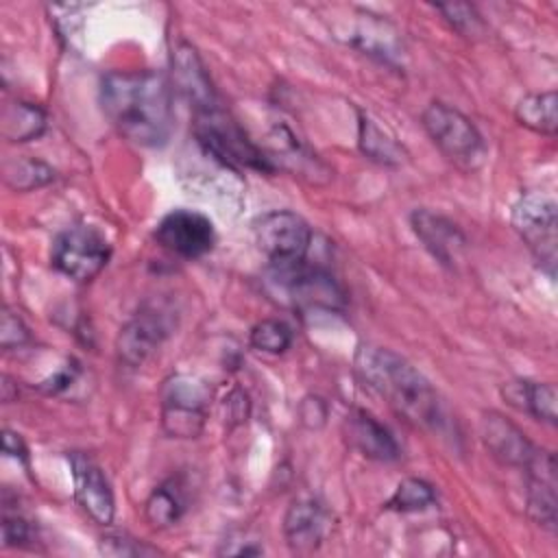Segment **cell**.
<instances>
[{
  "label": "cell",
  "mask_w": 558,
  "mask_h": 558,
  "mask_svg": "<svg viewBox=\"0 0 558 558\" xmlns=\"http://www.w3.org/2000/svg\"><path fill=\"white\" fill-rule=\"evenodd\" d=\"M100 105L109 122L137 146H163L172 133V94L163 74L116 70L100 83Z\"/></svg>",
  "instance_id": "cell-1"
},
{
  "label": "cell",
  "mask_w": 558,
  "mask_h": 558,
  "mask_svg": "<svg viewBox=\"0 0 558 558\" xmlns=\"http://www.w3.org/2000/svg\"><path fill=\"white\" fill-rule=\"evenodd\" d=\"M360 377L399 414L418 427H438L442 408L438 392L405 357L381 347H360L355 353Z\"/></svg>",
  "instance_id": "cell-2"
},
{
  "label": "cell",
  "mask_w": 558,
  "mask_h": 558,
  "mask_svg": "<svg viewBox=\"0 0 558 558\" xmlns=\"http://www.w3.org/2000/svg\"><path fill=\"white\" fill-rule=\"evenodd\" d=\"M194 137L203 153L225 168H251L257 172H272V163L244 129L220 107L196 113Z\"/></svg>",
  "instance_id": "cell-3"
},
{
  "label": "cell",
  "mask_w": 558,
  "mask_h": 558,
  "mask_svg": "<svg viewBox=\"0 0 558 558\" xmlns=\"http://www.w3.org/2000/svg\"><path fill=\"white\" fill-rule=\"evenodd\" d=\"M423 129L438 150L462 170H475L486 157V144L475 124L445 102H432L421 116Z\"/></svg>",
  "instance_id": "cell-4"
},
{
  "label": "cell",
  "mask_w": 558,
  "mask_h": 558,
  "mask_svg": "<svg viewBox=\"0 0 558 558\" xmlns=\"http://www.w3.org/2000/svg\"><path fill=\"white\" fill-rule=\"evenodd\" d=\"M270 281L277 286L281 299L301 312L344 310V292L338 281L327 270L307 264V259L272 266Z\"/></svg>",
  "instance_id": "cell-5"
},
{
  "label": "cell",
  "mask_w": 558,
  "mask_h": 558,
  "mask_svg": "<svg viewBox=\"0 0 558 558\" xmlns=\"http://www.w3.org/2000/svg\"><path fill=\"white\" fill-rule=\"evenodd\" d=\"M211 388L194 375H172L161 386V427L172 438H196L207 418Z\"/></svg>",
  "instance_id": "cell-6"
},
{
  "label": "cell",
  "mask_w": 558,
  "mask_h": 558,
  "mask_svg": "<svg viewBox=\"0 0 558 558\" xmlns=\"http://www.w3.org/2000/svg\"><path fill=\"white\" fill-rule=\"evenodd\" d=\"M111 246L100 231L87 225H76L61 231L52 240L50 264L61 275L74 281L94 279L109 262Z\"/></svg>",
  "instance_id": "cell-7"
},
{
  "label": "cell",
  "mask_w": 558,
  "mask_h": 558,
  "mask_svg": "<svg viewBox=\"0 0 558 558\" xmlns=\"http://www.w3.org/2000/svg\"><path fill=\"white\" fill-rule=\"evenodd\" d=\"M512 227L534 253V257L547 266L554 277L556 266V201L543 192H525L512 205Z\"/></svg>",
  "instance_id": "cell-8"
},
{
  "label": "cell",
  "mask_w": 558,
  "mask_h": 558,
  "mask_svg": "<svg viewBox=\"0 0 558 558\" xmlns=\"http://www.w3.org/2000/svg\"><path fill=\"white\" fill-rule=\"evenodd\" d=\"M255 242L272 266H288L307 259L312 246L310 225L294 211L277 209L255 220Z\"/></svg>",
  "instance_id": "cell-9"
},
{
  "label": "cell",
  "mask_w": 558,
  "mask_h": 558,
  "mask_svg": "<svg viewBox=\"0 0 558 558\" xmlns=\"http://www.w3.org/2000/svg\"><path fill=\"white\" fill-rule=\"evenodd\" d=\"M155 240L172 255H179L183 259H196L214 248L216 231L214 222L205 214L181 207L172 209L159 220L155 229Z\"/></svg>",
  "instance_id": "cell-10"
},
{
  "label": "cell",
  "mask_w": 558,
  "mask_h": 558,
  "mask_svg": "<svg viewBox=\"0 0 558 558\" xmlns=\"http://www.w3.org/2000/svg\"><path fill=\"white\" fill-rule=\"evenodd\" d=\"M72 480H74V499L76 504L100 525H109L113 521L116 504L111 486L102 473V469L85 453L70 456Z\"/></svg>",
  "instance_id": "cell-11"
},
{
  "label": "cell",
  "mask_w": 558,
  "mask_h": 558,
  "mask_svg": "<svg viewBox=\"0 0 558 558\" xmlns=\"http://www.w3.org/2000/svg\"><path fill=\"white\" fill-rule=\"evenodd\" d=\"M172 81L181 96L194 107V113L220 107L198 52L185 41H181L172 52Z\"/></svg>",
  "instance_id": "cell-12"
},
{
  "label": "cell",
  "mask_w": 558,
  "mask_h": 558,
  "mask_svg": "<svg viewBox=\"0 0 558 558\" xmlns=\"http://www.w3.org/2000/svg\"><path fill=\"white\" fill-rule=\"evenodd\" d=\"M527 471V512L530 517L547 527H556V458L549 451H536Z\"/></svg>",
  "instance_id": "cell-13"
},
{
  "label": "cell",
  "mask_w": 558,
  "mask_h": 558,
  "mask_svg": "<svg viewBox=\"0 0 558 558\" xmlns=\"http://www.w3.org/2000/svg\"><path fill=\"white\" fill-rule=\"evenodd\" d=\"M480 434L488 451L510 466H527L534 453L538 451L530 438L506 416L497 412H488L480 421Z\"/></svg>",
  "instance_id": "cell-14"
},
{
  "label": "cell",
  "mask_w": 558,
  "mask_h": 558,
  "mask_svg": "<svg viewBox=\"0 0 558 558\" xmlns=\"http://www.w3.org/2000/svg\"><path fill=\"white\" fill-rule=\"evenodd\" d=\"M168 327L161 314L142 310L118 333V357L129 366H142L166 338Z\"/></svg>",
  "instance_id": "cell-15"
},
{
  "label": "cell",
  "mask_w": 558,
  "mask_h": 558,
  "mask_svg": "<svg viewBox=\"0 0 558 558\" xmlns=\"http://www.w3.org/2000/svg\"><path fill=\"white\" fill-rule=\"evenodd\" d=\"M329 517L323 504L312 497H303L290 504L283 517V534L288 545L299 554L314 551L327 532Z\"/></svg>",
  "instance_id": "cell-16"
},
{
  "label": "cell",
  "mask_w": 558,
  "mask_h": 558,
  "mask_svg": "<svg viewBox=\"0 0 558 558\" xmlns=\"http://www.w3.org/2000/svg\"><path fill=\"white\" fill-rule=\"evenodd\" d=\"M410 225L416 238L440 264L451 266L453 262H458L466 240L449 218L434 214L429 209H416L410 216Z\"/></svg>",
  "instance_id": "cell-17"
},
{
  "label": "cell",
  "mask_w": 558,
  "mask_h": 558,
  "mask_svg": "<svg viewBox=\"0 0 558 558\" xmlns=\"http://www.w3.org/2000/svg\"><path fill=\"white\" fill-rule=\"evenodd\" d=\"M349 442L366 458L379 462H392L399 458V445L392 432L381 425L373 414L364 410L349 412L344 421Z\"/></svg>",
  "instance_id": "cell-18"
},
{
  "label": "cell",
  "mask_w": 558,
  "mask_h": 558,
  "mask_svg": "<svg viewBox=\"0 0 558 558\" xmlns=\"http://www.w3.org/2000/svg\"><path fill=\"white\" fill-rule=\"evenodd\" d=\"M268 140L270 150H264V155L268 157L272 168H288L290 172L307 177L310 181H318V174H323L325 179L331 177L329 168L314 153H310L286 126H277Z\"/></svg>",
  "instance_id": "cell-19"
},
{
  "label": "cell",
  "mask_w": 558,
  "mask_h": 558,
  "mask_svg": "<svg viewBox=\"0 0 558 558\" xmlns=\"http://www.w3.org/2000/svg\"><path fill=\"white\" fill-rule=\"evenodd\" d=\"M504 399L514 405L517 410H523L527 414H532L538 421L545 423H556V386L554 384H538V381H527V379H517V381H508L501 388Z\"/></svg>",
  "instance_id": "cell-20"
},
{
  "label": "cell",
  "mask_w": 558,
  "mask_h": 558,
  "mask_svg": "<svg viewBox=\"0 0 558 558\" xmlns=\"http://www.w3.org/2000/svg\"><path fill=\"white\" fill-rule=\"evenodd\" d=\"M2 135L9 142H31L37 140L46 131V113L24 100H15L11 105H4L0 116Z\"/></svg>",
  "instance_id": "cell-21"
},
{
  "label": "cell",
  "mask_w": 558,
  "mask_h": 558,
  "mask_svg": "<svg viewBox=\"0 0 558 558\" xmlns=\"http://www.w3.org/2000/svg\"><path fill=\"white\" fill-rule=\"evenodd\" d=\"M517 120L541 133V135H556L558 129V98L556 92H541V94H527L517 102L514 109Z\"/></svg>",
  "instance_id": "cell-22"
},
{
  "label": "cell",
  "mask_w": 558,
  "mask_h": 558,
  "mask_svg": "<svg viewBox=\"0 0 558 558\" xmlns=\"http://www.w3.org/2000/svg\"><path fill=\"white\" fill-rule=\"evenodd\" d=\"M183 510H185L183 488L179 486L177 480H168V482L159 484L150 493V497L146 499V506H144L146 521L157 530H163V527L177 523L181 519Z\"/></svg>",
  "instance_id": "cell-23"
},
{
  "label": "cell",
  "mask_w": 558,
  "mask_h": 558,
  "mask_svg": "<svg viewBox=\"0 0 558 558\" xmlns=\"http://www.w3.org/2000/svg\"><path fill=\"white\" fill-rule=\"evenodd\" d=\"M357 144L360 150L384 166H399L403 161V148L390 137L386 135L368 116L360 113L357 118Z\"/></svg>",
  "instance_id": "cell-24"
},
{
  "label": "cell",
  "mask_w": 558,
  "mask_h": 558,
  "mask_svg": "<svg viewBox=\"0 0 558 558\" xmlns=\"http://www.w3.org/2000/svg\"><path fill=\"white\" fill-rule=\"evenodd\" d=\"M434 501H436V493L432 484L418 477H405L397 484L392 497L386 501V508L397 512H416V510L429 508Z\"/></svg>",
  "instance_id": "cell-25"
},
{
  "label": "cell",
  "mask_w": 558,
  "mask_h": 558,
  "mask_svg": "<svg viewBox=\"0 0 558 558\" xmlns=\"http://www.w3.org/2000/svg\"><path fill=\"white\" fill-rule=\"evenodd\" d=\"M292 338H294L292 327L277 318H266V320L253 325V329L248 333L251 347L262 353H270V355H279L286 349H290Z\"/></svg>",
  "instance_id": "cell-26"
},
{
  "label": "cell",
  "mask_w": 558,
  "mask_h": 558,
  "mask_svg": "<svg viewBox=\"0 0 558 558\" xmlns=\"http://www.w3.org/2000/svg\"><path fill=\"white\" fill-rule=\"evenodd\" d=\"M54 179V172L50 166L37 159H22L15 163H9L4 170V181L9 187L17 192H28L35 187H41Z\"/></svg>",
  "instance_id": "cell-27"
},
{
  "label": "cell",
  "mask_w": 558,
  "mask_h": 558,
  "mask_svg": "<svg viewBox=\"0 0 558 558\" xmlns=\"http://www.w3.org/2000/svg\"><path fill=\"white\" fill-rule=\"evenodd\" d=\"M438 11L445 15V20L464 37H475L484 31V24L475 9L464 2H451V4H438Z\"/></svg>",
  "instance_id": "cell-28"
},
{
  "label": "cell",
  "mask_w": 558,
  "mask_h": 558,
  "mask_svg": "<svg viewBox=\"0 0 558 558\" xmlns=\"http://www.w3.org/2000/svg\"><path fill=\"white\" fill-rule=\"evenodd\" d=\"M0 340H2V349H13V347H22L24 342H28V329L24 327V323L20 320V316H15L13 312H9L7 307L2 310V325H0Z\"/></svg>",
  "instance_id": "cell-29"
},
{
  "label": "cell",
  "mask_w": 558,
  "mask_h": 558,
  "mask_svg": "<svg viewBox=\"0 0 558 558\" xmlns=\"http://www.w3.org/2000/svg\"><path fill=\"white\" fill-rule=\"evenodd\" d=\"M100 549L109 556H144V554H155V549L140 545L135 538H129L124 534H111L105 536L100 543Z\"/></svg>",
  "instance_id": "cell-30"
},
{
  "label": "cell",
  "mask_w": 558,
  "mask_h": 558,
  "mask_svg": "<svg viewBox=\"0 0 558 558\" xmlns=\"http://www.w3.org/2000/svg\"><path fill=\"white\" fill-rule=\"evenodd\" d=\"M31 538V525L22 514H9L4 512L2 517V541L7 547L13 545H24Z\"/></svg>",
  "instance_id": "cell-31"
},
{
  "label": "cell",
  "mask_w": 558,
  "mask_h": 558,
  "mask_svg": "<svg viewBox=\"0 0 558 558\" xmlns=\"http://www.w3.org/2000/svg\"><path fill=\"white\" fill-rule=\"evenodd\" d=\"M299 414H301V423L305 427H320L327 418V405L318 397H307L301 401Z\"/></svg>",
  "instance_id": "cell-32"
},
{
  "label": "cell",
  "mask_w": 558,
  "mask_h": 558,
  "mask_svg": "<svg viewBox=\"0 0 558 558\" xmlns=\"http://www.w3.org/2000/svg\"><path fill=\"white\" fill-rule=\"evenodd\" d=\"M76 373H78V366H76V362L72 360V362H68L61 371H57L48 381H44L41 388H44L46 392H52V395H54V392L68 388V386L74 381Z\"/></svg>",
  "instance_id": "cell-33"
},
{
  "label": "cell",
  "mask_w": 558,
  "mask_h": 558,
  "mask_svg": "<svg viewBox=\"0 0 558 558\" xmlns=\"http://www.w3.org/2000/svg\"><path fill=\"white\" fill-rule=\"evenodd\" d=\"M2 451H4L7 456L26 460V447H24L22 438H20L17 434H13L11 429H4V432H2Z\"/></svg>",
  "instance_id": "cell-34"
}]
</instances>
